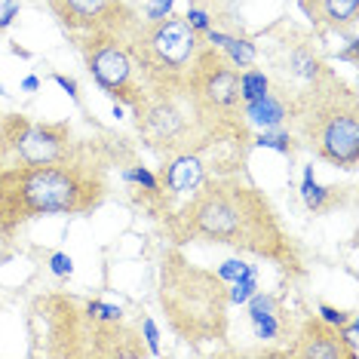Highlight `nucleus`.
<instances>
[{
	"mask_svg": "<svg viewBox=\"0 0 359 359\" xmlns=\"http://www.w3.org/2000/svg\"><path fill=\"white\" fill-rule=\"evenodd\" d=\"M172 246L212 243L271 261L289 280L307 276L304 252L285 231L280 212L261 187L240 175H209L166 215Z\"/></svg>",
	"mask_w": 359,
	"mask_h": 359,
	"instance_id": "nucleus-1",
	"label": "nucleus"
},
{
	"mask_svg": "<svg viewBox=\"0 0 359 359\" xmlns=\"http://www.w3.org/2000/svg\"><path fill=\"white\" fill-rule=\"evenodd\" d=\"M142 99L133 108V123L142 144L160 160L194 154L209 175H240L252 151V126L246 117L212 111L184 80L142 83Z\"/></svg>",
	"mask_w": 359,
	"mask_h": 359,
	"instance_id": "nucleus-2",
	"label": "nucleus"
},
{
	"mask_svg": "<svg viewBox=\"0 0 359 359\" xmlns=\"http://www.w3.org/2000/svg\"><path fill=\"white\" fill-rule=\"evenodd\" d=\"M108 157L89 144L59 163H6L0 169V240L53 215H89L108 200Z\"/></svg>",
	"mask_w": 359,
	"mask_h": 359,
	"instance_id": "nucleus-3",
	"label": "nucleus"
},
{
	"mask_svg": "<svg viewBox=\"0 0 359 359\" xmlns=\"http://www.w3.org/2000/svg\"><path fill=\"white\" fill-rule=\"evenodd\" d=\"M157 301L169 332L187 347L218 344L231 334V292L209 267L194 264L182 246H169L157 267Z\"/></svg>",
	"mask_w": 359,
	"mask_h": 359,
	"instance_id": "nucleus-4",
	"label": "nucleus"
},
{
	"mask_svg": "<svg viewBox=\"0 0 359 359\" xmlns=\"http://www.w3.org/2000/svg\"><path fill=\"white\" fill-rule=\"evenodd\" d=\"M267 62H271V89L289 108V123L304 114L310 104L329 99V95L347 89L350 83L329 68L323 50L307 31L292 28L289 22L267 28Z\"/></svg>",
	"mask_w": 359,
	"mask_h": 359,
	"instance_id": "nucleus-5",
	"label": "nucleus"
},
{
	"mask_svg": "<svg viewBox=\"0 0 359 359\" xmlns=\"http://www.w3.org/2000/svg\"><path fill=\"white\" fill-rule=\"evenodd\" d=\"M203 43H206L203 34H197L178 13H166L160 19H138L135 28L126 34V50L133 55L142 83L184 80Z\"/></svg>",
	"mask_w": 359,
	"mask_h": 359,
	"instance_id": "nucleus-6",
	"label": "nucleus"
},
{
	"mask_svg": "<svg viewBox=\"0 0 359 359\" xmlns=\"http://www.w3.org/2000/svg\"><path fill=\"white\" fill-rule=\"evenodd\" d=\"M292 129L316 160L353 172L359 166V102L353 86L310 104L292 120Z\"/></svg>",
	"mask_w": 359,
	"mask_h": 359,
	"instance_id": "nucleus-7",
	"label": "nucleus"
},
{
	"mask_svg": "<svg viewBox=\"0 0 359 359\" xmlns=\"http://www.w3.org/2000/svg\"><path fill=\"white\" fill-rule=\"evenodd\" d=\"M31 353L50 359H89L93 316L68 292H43L28 307Z\"/></svg>",
	"mask_w": 359,
	"mask_h": 359,
	"instance_id": "nucleus-8",
	"label": "nucleus"
},
{
	"mask_svg": "<svg viewBox=\"0 0 359 359\" xmlns=\"http://www.w3.org/2000/svg\"><path fill=\"white\" fill-rule=\"evenodd\" d=\"M80 59H83L93 83L111 95L114 104H133L142 99V77L126 50V37L111 34V31H99V34H83L74 40Z\"/></svg>",
	"mask_w": 359,
	"mask_h": 359,
	"instance_id": "nucleus-9",
	"label": "nucleus"
},
{
	"mask_svg": "<svg viewBox=\"0 0 359 359\" xmlns=\"http://www.w3.org/2000/svg\"><path fill=\"white\" fill-rule=\"evenodd\" d=\"M10 129V163H59L89 148L80 142L68 120H31L28 114H6Z\"/></svg>",
	"mask_w": 359,
	"mask_h": 359,
	"instance_id": "nucleus-10",
	"label": "nucleus"
},
{
	"mask_svg": "<svg viewBox=\"0 0 359 359\" xmlns=\"http://www.w3.org/2000/svg\"><path fill=\"white\" fill-rule=\"evenodd\" d=\"M187 86L209 104L212 111L224 117H246L243 114L240 95V68L227 59V53L215 43H203L191 71H187Z\"/></svg>",
	"mask_w": 359,
	"mask_h": 359,
	"instance_id": "nucleus-11",
	"label": "nucleus"
},
{
	"mask_svg": "<svg viewBox=\"0 0 359 359\" xmlns=\"http://www.w3.org/2000/svg\"><path fill=\"white\" fill-rule=\"evenodd\" d=\"M46 6L55 15L59 28L71 37V43L83 34H99V31L126 37L142 19L126 0H46Z\"/></svg>",
	"mask_w": 359,
	"mask_h": 359,
	"instance_id": "nucleus-12",
	"label": "nucleus"
},
{
	"mask_svg": "<svg viewBox=\"0 0 359 359\" xmlns=\"http://www.w3.org/2000/svg\"><path fill=\"white\" fill-rule=\"evenodd\" d=\"M289 344L283 347V356L289 359H356L359 347L344 338L341 325L325 323L323 316H307L298 329H292Z\"/></svg>",
	"mask_w": 359,
	"mask_h": 359,
	"instance_id": "nucleus-13",
	"label": "nucleus"
},
{
	"mask_svg": "<svg viewBox=\"0 0 359 359\" xmlns=\"http://www.w3.org/2000/svg\"><path fill=\"white\" fill-rule=\"evenodd\" d=\"M301 13L316 28V34L353 37L359 22V0H298Z\"/></svg>",
	"mask_w": 359,
	"mask_h": 359,
	"instance_id": "nucleus-14",
	"label": "nucleus"
},
{
	"mask_svg": "<svg viewBox=\"0 0 359 359\" xmlns=\"http://www.w3.org/2000/svg\"><path fill=\"white\" fill-rule=\"evenodd\" d=\"M209 178L206 163L194 154H178V157H166L157 169V182L175 203L182 197H191L194 191Z\"/></svg>",
	"mask_w": 359,
	"mask_h": 359,
	"instance_id": "nucleus-15",
	"label": "nucleus"
},
{
	"mask_svg": "<svg viewBox=\"0 0 359 359\" xmlns=\"http://www.w3.org/2000/svg\"><path fill=\"white\" fill-rule=\"evenodd\" d=\"M249 325L258 341H285L292 334V320L283 301L267 292H255L249 298Z\"/></svg>",
	"mask_w": 359,
	"mask_h": 359,
	"instance_id": "nucleus-16",
	"label": "nucleus"
},
{
	"mask_svg": "<svg viewBox=\"0 0 359 359\" xmlns=\"http://www.w3.org/2000/svg\"><path fill=\"white\" fill-rule=\"evenodd\" d=\"M301 200L313 215H329L350 203V184H320L313 175V166H304L301 175Z\"/></svg>",
	"mask_w": 359,
	"mask_h": 359,
	"instance_id": "nucleus-17",
	"label": "nucleus"
},
{
	"mask_svg": "<svg viewBox=\"0 0 359 359\" xmlns=\"http://www.w3.org/2000/svg\"><path fill=\"white\" fill-rule=\"evenodd\" d=\"M243 114H246V123H249V126L283 129L285 123H289V108H285V102L273 93V89L264 95V99L249 102L246 108H243Z\"/></svg>",
	"mask_w": 359,
	"mask_h": 359,
	"instance_id": "nucleus-18",
	"label": "nucleus"
},
{
	"mask_svg": "<svg viewBox=\"0 0 359 359\" xmlns=\"http://www.w3.org/2000/svg\"><path fill=\"white\" fill-rule=\"evenodd\" d=\"M267 93H271V77H267V71H264V68H255V65H249V68H240V95H243V108H246L249 102L264 99Z\"/></svg>",
	"mask_w": 359,
	"mask_h": 359,
	"instance_id": "nucleus-19",
	"label": "nucleus"
},
{
	"mask_svg": "<svg viewBox=\"0 0 359 359\" xmlns=\"http://www.w3.org/2000/svg\"><path fill=\"white\" fill-rule=\"evenodd\" d=\"M252 144H261V148H276L283 154H295L301 148L298 135H289V133H280V129H264L261 135H252Z\"/></svg>",
	"mask_w": 359,
	"mask_h": 359,
	"instance_id": "nucleus-20",
	"label": "nucleus"
},
{
	"mask_svg": "<svg viewBox=\"0 0 359 359\" xmlns=\"http://www.w3.org/2000/svg\"><path fill=\"white\" fill-rule=\"evenodd\" d=\"M194 6H203V10L212 13V19L224 22V25H233V0H187Z\"/></svg>",
	"mask_w": 359,
	"mask_h": 359,
	"instance_id": "nucleus-21",
	"label": "nucleus"
},
{
	"mask_svg": "<svg viewBox=\"0 0 359 359\" xmlns=\"http://www.w3.org/2000/svg\"><path fill=\"white\" fill-rule=\"evenodd\" d=\"M184 19H187V25H191L197 34H206L209 28H215V19H212V13L209 10H203V6H187V13H184Z\"/></svg>",
	"mask_w": 359,
	"mask_h": 359,
	"instance_id": "nucleus-22",
	"label": "nucleus"
},
{
	"mask_svg": "<svg viewBox=\"0 0 359 359\" xmlns=\"http://www.w3.org/2000/svg\"><path fill=\"white\" fill-rule=\"evenodd\" d=\"M50 271L59 276V280H68V276L74 273V261H71V255H65V252H53L50 255Z\"/></svg>",
	"mask_w": 359,
	"mask_h": 359,
	"instance_id": "nucleus-23",
	"label": "nucleus"
},
{
	"mask_svg": "<svg viewBox=\"0 0 359 359\" xmlns=\"http://www.w3.org/2000/svg\"><path fill=\"white\" fill-rule=\"evenodd\" d=\"M320 316H323L325 323H332V325H347L356 313H353V310H334L329 304H320Z\"/></svg>",
	"mask_w": 359,
	"mask_h": 359,
	"instance_id": "nucleus-24",
	"label": "nucleus"
},
{
	"mask_svg": "<svg viewBox=\"0 0 359 359\" xmlns=\"http://www.w3.org/2000/svg\"><path fill=\"white\" fill-rule=\"evenodd\" d=\"M249 267H252V264H243V261H224V264H222V267H218V271H215V273H218V276H222V280H224V283H233V280H240V276H243V273H246V271H249Z\"/></svg>",
	"mask_w": 359,
	"mask_h": 359,
	"instance_id": "nucleus-25",
	"label": "nucleus"
},
{
	"mask_svg": "<svg viewBox=\"0 0 359 359\" xmlns=\"http://www.w3.org/2000/svg\"><path fill=\"white\" fill-rule=\"evenodd\" d=\"M142 329H144V344H148V353L157 356L160 353V338H157V325L151 323V316H142Z\"/></svg>",
	"mask_w": 359,
	"mask_h": 359,
	"instance_id": "nucleus-26",
	"label": "nucleus"
},
{
	"mask_svg": "<svg viewBox=\"0 0 359 359\" xmlns=\"http://www.w3.org/2000/svg\"><path fill=\"white\" fill-rule=\"evenodd\" d=\"M13 157H10V129H6V114L0 111V169L6 166Z\"/></svg>",
	"mask_w": 359,
	"mask_h": 359,
	"instance_id": "nucleus-27",
	"label": "nucleus"
},
{
	"mask_svg": "<svg viewBox=\"0 0 359 359\" xmlns=\"http://www.w3.org/2000/svg\"><path fill=\"white\" fill-rule=\"evenodd\" d=\"M172 4L175 0H151V4L144 6V19H160V15L172 13Z\"/></svg>",
	"mask_w": 359,
	"mask_h": 359,
	"instance_id": "nucleus-28",
	"label": "nucleus"
},
{
	"mask_svg": "<svg viewBox=\"0 0 359 359\" xmlns=\"http://www.w3.org/2000/svg\"><path fill=\"white\" fill-rule=\"evenodd\" d=\"M53 80H55V83H59V86H65V89H68V93H71V99H74V102H80L77 83H74V80H71V77H65V74H55Z\"/></svg>",
	"mask_w": 359,
	"mask_h": 359,
	"instance_id": "nucleus-29",
	"label": "nucleus"
},
{
	"mask_svg": "<svg viewBox=\"0 0 359 359\" xmlns=\"http://www.w3.org/2000/svg\"><path fill=\"white\" fill-rule=\"evenodd\" d=\"M22 86H25V89H37V77H28Z\"/></svg>",
	"mask_w": 359,
	"mask_h": 359,
	"instance_id": "nucleus-30",
	"label": "nucleus"
}]
</instances>
